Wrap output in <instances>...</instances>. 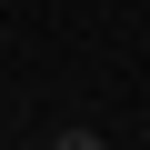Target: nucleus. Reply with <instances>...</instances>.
Instances as JSON below:
<instances>
[{
  "label": "nucleus",
  "mask_w": 150,
  "mask_h": 150,
  "mask_svg": "<svg viewBox=\"0 0 150 150\" xmlns=\"http://www.w3.org/2000/svg\"><path fill=\"white\" fill-rule=\"evenodd\" d=\"M50 150H110V140H100V130H90V120H70V130H60V140H50Z\"/></svg>",
  "instance_id": "nucleus-1"
}]
</instances>
